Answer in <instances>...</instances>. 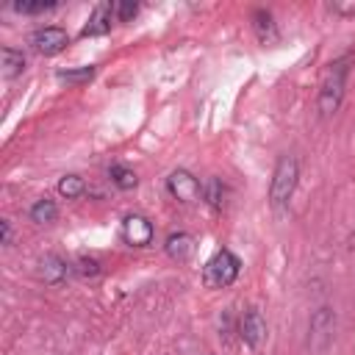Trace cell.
<instances>
[{
	"mask_svg": "<svg viewBox=\"0 0 355 355\" xmlns=\"http://www.w3.org/2000/svg\"><path fill=\"white\" fill-rule=\"evenodd\" d=\"M202 200L211 205V208H222L225 205V186L219 178H208L202 183Z\"/></svg>",
	"mask_w": 355,
	"mask_h": 355,
	"instance_id": "15",
	"label": "cell"
},
{
	"mask_svg": "<svg viewBox=\"0 0 355 355\" xmlns=\"http://www.w3.org/2000/svg\"><path fill=\"white\" fill-rule=\"evenodd\" d=\"M83 191H86V183H83L80 175H64V178L58 180V194L67 197V200H75V197H80Z\"/></svg>",
	"mask_w": 355,
	"mask_h": 355,
	"instance_id": "16",
	"label": "cell"
},
{
	"mask_svg": "<svg viewBox=\"0 0 355 355\" xmlns=\"http://www.w3.org/2000/svg\"><path fill=\"white\" fill-rule=\"evenodd\" d=\"M50 8H55L53 0H17L14 3V11H19V14H44Z\"/></svg>",
	"mask_w": 355,
	"mask_h": 355,
	"instance_id": "18",
	"label": "cell"
},
{
	"mask_svg": "<svg viewBox=\"0 0 355 355\" xmlns=\"http://www.w3.org/2000/svg\"><path fill=\"white\" fill-rule=\"evenodd\" d=\"M75 266H69L64 258H58V255H44L42 261H39V277L44 280V283H61L69 272H72Z\"/></svg>",
	"mask_w": 355,
	"mask_h": 355,
	"instance_id": "11",
	"label": "cell"
},
{
	"mask_svg": "<svg viewBox=\"0 0 355 355\" xmlns=\"http://www.w3.org/2000/svg\"><path fill=\"white\" fill-rule=\"evenodd\" d=\"M239 269H241V261L230 252V250H219L202 269V277H205V286L208 288H225L230 286L236 277H239Z\"/></svg>",
	"mask_w": 355,
	"mask_h": 355,
	"instance_id": "3",
	"label": "cell"
},
{
	"mask_svg": "<svg viewBox=\"0 0 355 355\" xmlns=\"http://www.w3.org/2000/svg\"><path fill=\"white\" fill-rule=\"evenodd\" d=\"M31 44H33V50H36V53H42V55H55V53H61V50L69 44V36H67V31H64V28L44 25V28L33 31Z\"/></svg>",
	"mask_w": 355,
	"mask_h": 355,
	"instance_id": "6",
	"label": "cell"
},
{
	"mask_svg": "<svg viewBox=\"0 0 355 355\" xmlns=\"http://www.w3.org/2000/svg\"><path fill=\"white\" fill-rule=\"evenodd\" d=\"M0 236H3V244H11V222L8 219L0 222Z\"/></svg>",
	"mask_w": 355,
	"mask_h": 355,
	"instance_id": "23",
	"label": "cell"
},
{
	"mask_svg": "<svg viewBox=\"0 0 355 355\" xmlns=\"http://www.w3.org/2000/svg\"><path fill=\"white\" fill-rule=\"evenodd\" d=\"M108 178L114 180V186L116 189H133L136 183H139V178H136V172L133 169H128V166H119V164H114L111 169H108Z\"/></svg>",
	"mask_w": 355,
	"mask_h": 355,
	"instance_id": "17",
	"label": "cell"
},
{
	"mask_svg": "<svg viewBox=\"0 0 355 355\" xmlns=\"http://www.w3.org/2000/svg\"><path fill=\"white\" fill-rule=\"evenodd\" d=\"M22 69H25V55H22V50L3 47V50H0V75H3V80H14L17 75H22Z\"/></svg>",
	"mask_w": 355,
	"mask_h": 355,
	"instance_id": "12",
	"label": "cell"
},
{
	"mask_svg": "<svg viewBox=\"0 0 355 355\" xmlns=\"http://www.w3.org/2000/svg\"><path fill=\"white\" fill-rule=\"evenodd\" d=\"M55 216H58V205H55L53 200H47V197H42V200H36V202L31 205V219L39 222V225H47V222H53Z\"/></svg>",
	"mask_w": 355,
	"mask_h": 355,
	"instance_id": "14",
	"label": "cell"
},
{
	"mask_svg": "<svg viewBox=\"0 0 355 355\" xmlns=\"http://www.w3.org/2000/svg\"><path fill=\"white\" fill-rule=\"evenodd\" d=\"M75 272L83 275V277H97L100 275V263L94 258H78L75 261Z\"/></svg>",
	"mask_w": 355,
	"mask_h": 355,
	"instance_id": "21",
	"label": "cell"
},
{
	"mask_svg": "<svg viewBox=\"0 0 355 355\" xmlns=\"http://www.w3.org/2000/svg\"><path fill=\"white\" fill-rule=\"evenodd\" d=\"M252 25H255V33L261 36V42H272L277 39V31H275V22H272V14L266 8H258L252 14Z\"/></svg>",
	"mask_w": 355,
	"mask_h": 355,
	"instance_id": "13",
	"label": "cell"
},
{
	"mask_svg": "<svg viewBox=\"0 0 355 355\" xmlns=\"http://www.w3.org/2000/svg\"><path fill=\"white\" fill-rule=\"evenodd\" d=\"M297 178H300V166H297V158L294 155H280L277 164H275V172H272V183H269V202L275 208H283L294 189H297Z\"/></svg>",
	"mask_w": 355,
	"mask_h": 355,
	"instance_id": "2",
	"label": "cell"
},
{
	"mask_svg": "<svg viewBox=\"0 0 355 355\" xmlns=\"http://www.w3.org/2000/svg\"><path fill=\"white\" fill-rule=\"evenodd\" d=\"M122 239L130 247H147L153 241V222L141 214H128L122 219Z\"/></svg>",
	"mask_w": 355,
	"mask_h": 355,
	"instance_id": "7",
	"label": "cell"
},
{
	"mask_svg": "<svg viewBox=\"0 0 355 355\" xmlns=\"http://www.w3.org/2000/svg\"><path fill=\"white\" fill-rule=\"evenodd\" d=\"M330 11H336V14H355V3H344V0H333V3H330Z\"/></svg>",
	"mask_w": 355,
	"mask_h": 355,
	"instance_id": "22",
	"label": "cell"
},
{
	"mask_svg": "<svg viewBox=\"0 0 355 355\" xmlns=\"http://www.w3.org/2000/svg\"><path fill=\"white\" fill-rule=\"evenodd\" d=\"M164 250L172 261H189L194 255V236L191 233H172L166 241H164Z\"/></svg>",
	"mask_w": 355,
	"mask_h": 355,
	"instance_id": "10",
	"label": "cell"
},
{
	"mask_svg": "<svg viewBox=\"0 0 355 355\" xmlns=\"http://www.w3.org/2000/svg\"><path fill=\"white\" fill-rule=\"evenodd\" d=\"M166 189H169V194H172L175 200H180V202H200V197H202V186H200V180H197L189 169H175V172H169Z\"/></svg>",
	"mask_w": 355,
	"mask_h": 355,
	"instance_id": "5",
	"label": "cell"
},
{
	"mask_svg": "<svg viewBox=\"0 0 355 355\" xmlns=\"http://www.w3.org/2000/svg\"><path fill=\"white\" fill-rule=\"evenodd\" d=\"M111 19H114V3H100V6L92 11L86 28L80 31V36H103V33H108Z\"/></svg>",
	"mask_w": 355,
	"mask_h": 355,
	"instance_id": "9",
	"label": "cell"
},
{
	"mask_svg": "<svg viewBox=\"0 0 355 355\" xmlns=\"http://www.w3.org/2000/svg\"><path fill=\"white\" fill-rule=\"evenodd\" d=\"M336 336V313L330 308H319L313 316H311V324H308V344L311 349H324Z\"/></svg>",
	"mask_w": 355,
	"mask_h": 355,
	"instance_id": "4",
	"label": "cell"
},
{
	"mask_svg": "<svg viewBox=\"0 0 355 355\" xmlns=\"http://www.w3.org/2000/svg\"><path fill=\"white\" fill-rule=\"evenodd\" d=\"M94 67H80V69H61L58 72V80H67V83H89L92 78H94Z\"/></svg>",
	"mask_w": 355,
	"mask_h": 355,
	"instance_id": "19",
	"label": "cell"
},
{
	"mask_svg": "<svg viewBox=\"0 0 355 355\" xmlns=\"http://www.w3.org/2000/svg\"><path fill=\"white\" fill-rule=\"evenodd\" d=\"M239 333H241V341H244L247 347H258V344L266 338V319L261 316L258 308L244 311L241 324H239Z\"/></svg>",
	"mask_w": 355,
	"mask_h": 355,
	"instance_id": "8",
	"label": "cell"
},
{
	"mask_svg": "<svg viewBox=\"0 0 355 355\" xmlns=\"http://www.w3.org/2000/svg\"><path fill=\"white\" fill-rule=\"evenodd\" d=\"M139 14V3L136 0H119V3H114V17L119 19V22H128V19H133Z\"/></svg>",
	"mask_w": 355,
	"mask_h": 355,
	"instance_id": "20",
	"label": "cell"
},
{
	"mask_svg": "<svg viewBox=\"0 0 355 355\" xmlns=\"http://www.w3.org/2000/svg\"><path fill=\"white\" fill-rule=\"evenodd\" d=\"M349 67H352V53H344L338 58H333L322 75V83H319V114L322 116H330L338 111L341 105V97H344V86H347V75H349Z\"/></svg>",
	"mask_w": 355,
	"mask_h": 355,
	"instance_id": "1",
	"label": "cell"
}]
</instances>
